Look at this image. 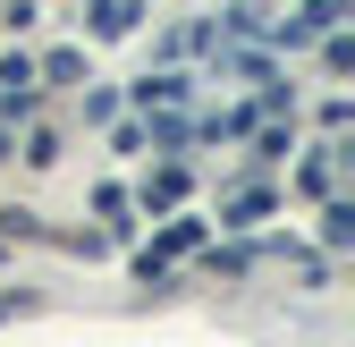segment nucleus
<instances>
[{"label": "nucleus", "instance_id": "nucleus-4", "mask_svg": "<svg viewBox=\"0 0 355 347\" xmlns=\"http://www.w3.org/2000/svg\"><path fill=\"white\" fill-rule=\"evenodd\" d=\"M347 17V0H313V9H304V26H338Z\"/></svg>", "mask_w": 355, "mask_h": 347}, {"label": "nucleus", "instance_id": "nucleus-1", "mask_svg": "<svg viewBox=\"0 0 355 347\" xmlns=\"http://www.w3.org/2000/svg\"><path fill=\"white\" fill-rule=\"evenodd\" d=\"M136 102H144V110H178V102H187V76H144Z\"/></svg>", "mask_w": 355, "mask_h": 347}, {"label": "nucleus", "instance_id": "nucleus-3", "mask_svg": "<svg viewBox=\"0 0 355 347\" xmlns=\"http://www.w3.org/2000/svg\"><path fill=\"white\" fill-rule=\"evenodd\" d=\"M34 94V68L26 60H0V102H26Z\"/></svg>", "mask_w": 355, "mask_h": 347}, {"label": "nucleus", "instance_id": "nucleus-2", "mask_svg": "<svg viewBox=\"0 0 355 347\" xmlns=\"http://www.w3.org/2000/svg\"><path fill=\"white\" fill-rule=\"evenodd\" d=\"M136 26V0H94V34H127Z\"/></svg>", "mask_w": 355, "mask_h": 347}]
</instances>
